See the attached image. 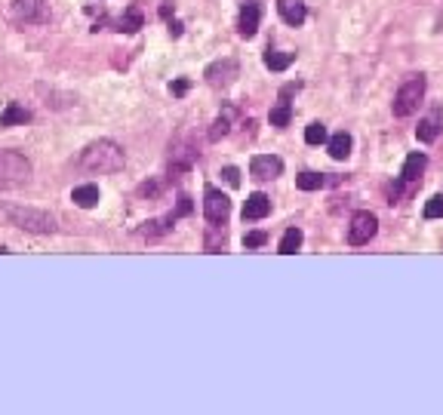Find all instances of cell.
Listing matches in <instances>:
<instances>
[{
	"mask_svg": "<svg viewBox=\"0 0 443 415\" xmlns=\"http://www.w3.org/2000/svg\"><path fill=\"white\" fill-rule=\"evenodd\" d=\"M277 12H281V19L292 28H299L308 19V6H305L302 0H277Z\"/></svg>",
	"mask_w": 443,
	"mask_h": 415,
	"instance_id": "11",
	"label": "cell"
},
{
	"mask_svg": "<svg viewBox=\"0 0 443 415\" xmlns=\"http://www.w3.org/2000/svg\"><path fill=\"white\" fill-rule=\"evenodd\" d=\"M268 120H271V126H277V130L290 126V120H292V108H290V102H281L277 108H271Z\"/></svg>",
	"mask_w": 443,
	"mask_h": 415,
	"instance_id": "25",
	"label": "cell"
},
{
	"mask_svg": "<svg viewBox=\"0 0 443 415\" xmlns=\"http://www.w3.org/2000/svg\"><path fill=\"white\" fill-rule=\"evenodd\" d=\"M203 216L210 225H225L231 216V200H228V194H222L216 185L203 188Z\"/></svg>",
	"mask_w": 443,
	"mask_h": 415,
	"instance_id": "5",
	"label": "cell"
},
{
	"mask_svg": "<svg viewBox=\"0 0 443 415\" xmlns=\"http://www.w3.org/2000/svg\"><path fill=\"white\" fill-rule=\"evenodd\" d=\"M425 219H443V194H434L425 203Z\"/></svg>",
	"mask_w": 443,
	"mask_h": 415,
	"instance_id": "27",
	"label": "cell"
},
{
	"mask_svg": "<svg viewBox=\"0 0 443 415\" xmlns=\"http://www.w3.org/2000/svg\"><path fill=\"white\" fill-rule=\"evenodd\" d=\"M354 148V139L348 133H335L333 139H326V151H330L333 160H345Z\"/></svg>",
	"mask_w": 443,
	"mask_h": 415,
	"instance_id": "16",
	"label": "cell"
},
{
	"mask_svg": "<svg viewBox=\"0 0 443 415\" xmlns=\"http://www.w3.org/2000/svg\"><path fill=\"white\" fill-rule=\"evenodd\" d=\"M259 19H262L259 0H246V3L240 6V19H237L240 37H256V31H259Z\"/></svg>",
	"mask_w": 443,
	"mask_h": 415,
	"instance_id": "10",
	"label": "cell"
},
{
	"mask_svg": "<svg viewBox=\"0 0 443 415\" xmlns=\"http://www.w3.org/2000/svg\"><path fill=\"white\" fill-rule=\"evenodd\" d=\"M283 173V160L274 154H256L253 160H249V176L256 178V182H271V178H277Z\"/></svg>",
	"mask_w": 443,
	"mask_h": 415,
	"instance_id": "7",
	"label": "cell"
},
{
	"mask_svg": "<svg viewBox=\"0 0 443 415\" xmlns=\"http://www.w3.org/2000/svg\"><path fill=\"white\" fill-rule=\"evenodd\" d=\"M182 31H185V25L173 19V22H169V37H182Z\"/></svg>",
	"mask_w": 443,
	"mask_h": 415,
	"instance_id": "34",
	"label": "cell"
},
{
	"mask_svg": "<svg viewBox=\"0 0 443 415\" xmlns=\"http://www.w3.org/2000/svg\"><path fill=\"white\" fill-rule=\"evenodd\" d=\"M268 243V234L265 231H249L246 237H244V246L246 249H259V246H265Z\"/></svg>",
	"mask_w": 443,
	"mask_h": 415,
	"instance_id": "28",
	"label": "cell"
},
{
	"mask_svg": "<svg viewBox=\"0 0 443 415\" xmlns=\"http://www.w3.org/2000/svg\"><path fill=\"white\" fill-rule=\"evenodd\" d=\"M222 178H225V185H231V188H240V169L237 167H225L222 169Z\"/></svg>",
	"mask_w": 443,
	"mask_h": 415,
	"instance_id": "29",
	"label": "cell"
},
{
	"mask_svg": "<svg viewBox=\"0 0 443 415\" xmlns=\"http://www.w3.org/2000/svg\"><path fill=\"white\" fill-rule=\"evenodd\" d=\"M31 178V160L19 151H0V188H22Z\"/></svg>",
	"mask_w": 443,
	"mask_h": 415,
	"instance_id": "3",
	"label": "cell"
},
{
	"mask_svg": "<svg viewBox=\"0 0 443 415\" xmlns=\"http://www.w3.org/2000/svg\"><path fill=\"white\" fill-rule=\"evenodd\" d=\"M124 148L111 139H99L87 145L77 157V169L81 173H92V176H111V173H120L124 169Z\"/></svg>",
	"mask_w": 443,
	"mask_h": 415,
	"instance_id": "1",
	"label": "cell"
},
{
	"mask_svg": "<svg viewBox=\"0 0 443 415\" xmlns=\"http://www.w3.org/2000/svg\"><path fill=\"white\" fill-rule=\"evenodd\" d=\"M376 231H378V219L369 210H360L348 221V243L351 246H363V243H369L376 237Z\"/></svg>",
	"mask_w": 443,
	"mask_h": 415,
	"instance_id": "6",
	"label": "cell"
},
{
	"mask_svg": "<svg viewBox=\"0 0 443 415\" xmlns=\"http://www.w3.org/2000/svg\"><path fill=\"white\" fill-rule=\"evenodd\" d=\"M437 133H440V114H431V117L419 120V126H416V139L419 142H434V139H437Z\"/></svg>",
	"mask_w": 443,
	"mask_h": 415,
	"instance_id": "21",
	"label": "cell"
},
{
	"mask_svg": "<svg viewBox=\"0 0 443 415\" xmlns=\"http://www.w3.org/2000/svg\"><path fill=\"white\" fill-rule=\"evenodd\" d=\"M262 62H265L268 71H287L292 62H296V53H281V49H265V56H262Z\"/></svg>",
	"mask_w": 443,
	"mask_h": 415,
	"instance_id": "18",
	"label": "cell"
},
{
	"mask_svg": "<svg viewBox=\"0 0 443 415\" xmlns=\"http://www.w3.org/2000/svg\"><path fill=\"white\" fill-rule=\"evenodd\" d=\"M326 185V176L324 173H299L296 176V188L299 191H317Z\"/></svg>",
	"mask_w": 443,
	"mask_h": 415,
	"instance_id": "24",
	"label": "cell"
},
{
	"mask_svg": "<svg viewBox=\"0 0 443 415\" xmlns=\"http://www.w3.org/2000/svg\"><path fill=\"white\" fill-rule=\"evenodd\" d=\"M188 90H191V81H188V77H178V81L169 83V92H173V96H185Z\"/></svg>",
	"mask_w": 443,
	"mask_h": 415,
	"instance_id": "30",
	"label": "cell"
},
{
	"mask_svg": "<svg viewBox=\"0 0 443 415\" xmlns=\"http://www.w3.org/2000/svg\"><path fill=\"white\" fill-rule=\"evenodd\" d=\"M16 124H31V111L22 108L19 102H10L3 108V114H0V126H16Z\"/></svg>",
	"mask_w": 443,
	"mask_h": 415,
	"instance_id": "17",
	"label": "cell"
},
{
	"mask_svg": "<svg viewBox=\"0 0 443 415\" xmlns=\"http://www.w3.org/2000/svg\"><path fill=\"white\" fill-rule=\"evenodd\" d=\"M326 139H330V135H326V126L320 124V120L305 126V142H308V145H324Z\"/></svg>",
	"mask_w": 443,
	"mask_h": 415,
	"instance_id": "26",
	"label": "cell"
},
{
	"mask_svg": "<svg viewBox=\"0 0 443 415\" xmlns=\"http://www.w3.org/2000/svg\"><path fill=\"white\" fill-rule=\"evenodd\" d=\"M302 240H305V234L299 231V228H287V234L281 237V249H277V253H281V255H292V253H299Z\"/></svg>",
	"mask_w": 443,
	"mask_h": 415,
	"instance_id": "23",
	"label": "cell"
},
{
	"mask_svg": "<svg viewBox=\"0 0 443 415\" xmlns=\"http://www.w3.org/2000/svg\"><path fill=\"white\" fill-rule=\"evenodd\" d=\"M191 212V197H185V194H178V206H176V219H182V216H188Z\"/></svg>",
	"mask_w": 443,
	"mask_h": 415,
	"instance_id": "31",
	"label": "cell"
},
{
	"mask_svg": "<svg viewBox=\"0 0 443 415\" xmlns=\"http://www.w3.org/2000/svg\"><path fill=\"white\" fill-rule=\"evenodd\" d=\"M169 16H173V3L167 0V3H160V19H169Z\"/></svg>",
	"mask_w": 443,
	"mask_h": 415,
	"instance_id": "35",
	"label": "cell"
},
{
	"mask_svg": "<svg viewBox=\"0 0 443 415\" xmlns=\"http://www.w3.org/2000/svg\"><path fill=\"white\" fill-rule=\"evenodd\" d=\"M299 90H302V83H287V87L281 90V102H290V96H296Z\"/></svg>",
	"mask_w": 443,
	"mask_h": 415,
	"instance_id": "32",
	"label": "cell"
},
{
	"mask_svg": "<svg viewBox=\"0 0 443 415\" xmlns=\"http://www.w3.org/2000/svg\"><path fill=\"white\" fill-rule=\"evenodd\" d=\"M157 191H160V185H157V182H151V185L145 182V185H142V188H139V194H142V197H154Z\"/></svg>",
	"mask_w": 443,
	"mask_h": 415,
	"instance_id": "33",
	"label": "cell"
},
{
	"mask_svg": "<svg viewBox=\"0 0 443 415\" xmlns=\"http://www.w3.org/2000/svg\"><path fill=\"white\" fill-rule=\"evenodd\" d=\"M425 74H410L403 83L397 87L394 92V102H391V111H394V117H410V114L419 111L421 99H425Z\"/></svg>",
	"mask_w": 443,
	"mask_h": 415,
	"instance_id": "2",
	"label": "cell"
},
{
	"mask_svg": "<svg viewBox=\"0 0 443 415\" xmlns=\"http://www.w3.org/2000/svg\"><path fill=\"white\" fill-rule=\"evenodd\" d=\"M12 225H19L22 231H31V234H53L56 231V219L44 210H22V206H10L6 210Z\"/></svg>",
	"mask_w": 443,
	"mask_h": 415,
	"instance_id": "4",
	"label": "cell"
},
{
	"mask_svg": "<svg viewBox=\"0 0 443 415\" xmlns=\"http://www.w3.org/2000/svg\"><path fill=\"white\" fill-rule=\"evenodd\" d=\"M12 12L25 25H44L49 19V10L44 0H12Z\"/></svg>",
	"mask_w": 443,
	"mask_h": 415,
	"instance_id": "8",
	"label": "cell"
},
{
	"mask_svg": "<svg viewBox=\"0 0 443 415\" xmlns=\"http://www.w3.org/2000/svg\"><path fill=\"white\" fill-rule=\"evenodd\" d=\"M71 200H74L81 210H92L99 203V188L96 185H81V188L71 191Z\"/></svg>",
	"mask_w": 443,
	"mask_h": 415,
	"instance_id": "20",
	"label": "cell"
},
{
	"mask_svg": "<svg viewBox=\"0 0 443 415\" xmlns=\"http://www.w3.org/2000/svg\"><path fill=\"white\" fill-rule=\"evenodd\" d=\"M268 212H271V197H268V194L256 191V194L246 197V203H244V221H259V219H265Z\"/></svg>",
	"mask_w": 443,
	"mask_h": 415,
	"instance_id": "12",
	"label": "cell"
},
{
	"mask_svg": "<svg viewBox=\"0 0 443 415\" xmlns=\"http://www.w3.org/2000/svg\"><path fill=\"white\" fill-rule=\"evenodd\" d=\"M231 117H234V111H231V108H225V111H222L219 117L212 120V126H210V133H206V139H210V142L225 139V135L231 133Z\"/></svg>",
	"mask_w": 443,
	"mask_h": 415,
	"instance_id": "19",
	"label": "cell"
},
{
	"mask_svg": "<svg viewBox=\"0 0 443 415\" xmlns=\"http://www.w3.org/2000/svg\"><path fill=\"white\" fill-rule=\"evenodd\" d=\"M142 25H145V16L139 12V6H130L120 19H114V31H120V34H135Z\"/></svg>",
	"mask_w": 443,
	"mask_h": 415,
	"instance_id": "15",
	"label": "cell"
},
{
	"mask_svg": "<svg viewBox=\"0 0 443 415\" xmlns=\"http://www.w3.org/2000/svg\"><path fill=\"white\" fill-rule=\"evenodd\" d=\"M176 221H178L176 212H169V216H163V219H151V221H145V228H139V237H148V240L163 237L167 231H173Z\"/></svg>",
	"mask_w": 443,
	"mask_h": 415,
	"instance_id": "13",
	"label": "cell"
},
{
	"mask_svg": "<svg viewBox=\"0 0 443 415\" xmlns=\"http://www.w3.org/2000/svg\"><path fill=\"white\" fill-rule=\"evenodd\" d=\"M237 62L234 59H219V62H212L210 68L203 71V77H206V83H210V87H228V83L234 81V77H237Z\"/></svg>",
	"mask_w": 443,
	"mask_h": 415,
	"instance_id": "9",
	"label": "cell"
},
{
	"mask_svg": "<svg viewBox=\"0 0 443 415\" xmlns=\"http://www.w3.org/2000/svg\"><path fill=\"white\" fill-rule=\"evenodd\" d=\"M225 240H228L225 225H210V228H206V240H203L206 253H222V249H225Z\"/></svg>",
	"mask_w": 443,
	"mask_h": 415,
	"instance_id": "22",
	"label": "cell"
},
{
	"mask_svg": "<svg viewBox=\"0 0 443 415\" xmlns=\"http://www.w3.org/2000/svg\"><path fill=\"white\" fill-rule=\"evenodd\" d=\"M425 167H428V154L412 151V154L403 160V169H400V178H403V182H416V178H419L421 173H425Z\"/></svg>",
	"mask_w": 443,
	"mask_h": 415,
	"instance_id": "14",
	"label": "cell"
}]
</instances>
